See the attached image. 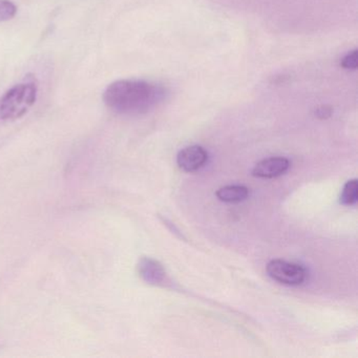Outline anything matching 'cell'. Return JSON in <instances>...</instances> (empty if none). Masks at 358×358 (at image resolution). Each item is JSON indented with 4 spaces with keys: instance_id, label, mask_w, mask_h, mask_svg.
<instances>
[{
    "instance_id": "cell-5",
    "label": "cell",
    "mask_w": 358,
    "mask_h": 358,
    "mask_svg": "<svg viewBox=\"0 0 358 358\" xmlns=\"http://www.w3.org/2000/svg\"><path fill=\"white\" fill-rule=\"evenodd\" d=\"M290 167L288 159L271 157L259 161L252 169V176L261 179H273L284 175Z\"/></svg>"
},
{
    "instance_id": "cell-11",
    "label": "cell",
    "mask_w": 358,
    "mask_h": 358,
    "mask_svg": "<svg viewBox=\"0 0 358 358\" xmlns=\"http://www.w3.org/2000/svg\"><path fill=\"white\" fill-rule=\"evenodd\" d=\"M332 114V108L330 106H322L315 110V115L320 119H327Z\"/></svg>"
},
{
    "instance_id": "cell-2",
    "label": "cell",
    "mask_w": 358,
    "mask_h": 358,
    "mask_svg": "<svg viewBox=\"0 0 358 358\" xmlns=\"http://www.w3.org/2000/svg\"><path fill=\"white\" fill-rule=\"evenodd\" d=\"M38 87L34 80L24 81L0 98V123L12 122L24 117L34 106Z\"/></svg>"
},
{
    "instance_id": "cell-6",
    "label": "cell",
    "mask_w": 358,
    "mask_h": 358,
    "mask_svg": "<svg viewBox=\"0 0 358 358\" xmlns=\"http://www.w3.org/2000/svg\"><path fill=\"white\" fill-rule=\"evenodd\" d=\"M138 272L140 276L148 284L160 285L164 282L165 273L162 265L156 259H150V257H143L140 259L138 264Z\"/></svg>"
},
{
    "instance_id": "cell-7",
    "label": "cell",
    "mask_w": 358,
    "mask_h": 358,
    "mask_svg": "<svg viewBox=\"0 0 358 358\" xmlns=\"http://www.w3.org/2000/svg\"><path fill=\"white\" fill-rule=\"evenodd\" d=\"M215 196L220 201L225 203H240L249 196V189L243 185H228L220 188Z\"/></svg>"
},
{
    "instance_id": "cell-4",
    "label": "cell",
    "mask_w": 358,
    "mask_h": 358,
    "mask_svg": "<svg viewBox=\"0 0 358 358\" xmlns=\"http://www.w3.org/2000/svg\"><path fill=\"white\" fill-rule=\"evenodd\" d=\"M208 154L206 150L199 145L187 146L179 152L177 163L182 171L186 173H194L206 164Z\"/></svg>"
},
{
    "instance_id": "cell-10",
    "label": "cell",
    "mask_w": 358,
    "mask_h": 358,
    "mask_svg": "<svg viewBox=\"0 0 358 358\" xmlns=\"http://www.w3.org/2000/svg\"><path fill=\"white\" fill-rule=\"evenodd\" d=\"M358 64L357 50L349 52L347 55L343 56L341 60V66L345 70H356Z\"/></svg>"
},
{
    "instance_id": "cell-1",
    "label": "cell",
    "mask_w": 358,
    "mask_h": 358,
    "mask_svg": "<svg viewBox=\"0 0 358 358\" xmlns=\"http://www.w3.org/2000/svg\"><path fill=\"white\" fill-rule=\"evenodd\" d=\"M163 85L138 79H123L108 85L103 94L106 106L120 115H142L166 98Z\"/></svg>"
},
{
    "instance_id": "cell-9",
    "label": "cell",
    "mask_w": 358,
    "mask_h": 358,
    "mask_svg": "<svg viewBox=\"0 0 358 358\" xmlns=\"http://www.w3.org/2000/svg\"><path fill=\"white\" fill-rule=\"evenodd\" d=\"M17 14V7L10 0H0V22L13 20Z\"/></svg>"
},
{
    "instance_id": "cell-3",
    "label": "cell",
    "mask_w": 358,
    "mask_h": 358,
    "mask_svg": "<svg viewBox=\"0 0 358 358\" xmlns=\"http://www.w3.org/2000/svg\"><path fill=\"white\" fill-rule=\"evenodd\" d=\"M267 273L272 280L287 285V286H299L307 280L308 272L303 266L296 263L273 259L267 265Z\"/></svg>"
},
{
    "instance_id": "cell-8",
    "label": "cell",
    "mask_w": 358,
    "mask_h": 358,
    "mask_svg": "<svg viewBox=\"0 0 358 358\" xmlns=\"http://www.w3.org/2000/svg\"><path fill=\"white\" fill-rule=\"evenodd\" d=\"M358 184L357 180L353 179L348 181L343 186V192L341 194V203L345 206H352L355 205L358 199Z\"/></svg>"
}]
</instances>
